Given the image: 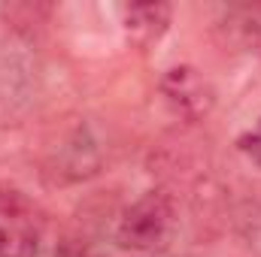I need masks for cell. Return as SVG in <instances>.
Returning a JSON list of instances; mask_svg holds the SVG:
<instances>
[{
  "mask_svg": "<svg viewBox=\"0 0 261 257\" xmlns=\"http://www.w3.org/2000/svg\"><path fill=\"white\" fill-rule=\"evenodd\" d=\"M176 230L173 200L164 191H146L119 221V242L130 251H161Z\"/></svg>",
  "mask_w": 261,
  "mask_h": 257,
  "instance_id": "obj_1",
  "label": "cell"
},
{
  "mask_svg": "<svg viewBox=\"0 0 261 257\" xmlns=\"http://www.w3.org/2000/svg\"><path fill=\"white\" fill-rule=\"evenodd\" d=\"M43 221L37 206L15 188H0V257H37Z\"/></svg>",
  "mask_w": 261,
  "mask_h": 257,
  "instance_id": "obj_2",
  "label": "cell"
},
{
  "mask_svg": "<svg viewBox=\"0 0 261 257\" xmlns=\"http://www.w3.org/2000/svg\"><path fill=\"white\" fill-rule=\"evenodd\" d=\"M161 94L189 121H200L213 109V103H216L213 85L195 67H173V70H167L161 76Z\"/></svg>",
  "mask_w": 261,
  "mask_h": 257,
  "instance_id": "obj_3",
  "label": "cell"
},
{
  "mask_svg": "<svg viewBox=\"0 0 261 257\" xmlns=\"http://www.w3.org/2000/svg\"><path fill=\"white\" fill-rule=\"evenodd\" d=\"M97 167H100V145L88 127H76L55 148L52 157V173L58 182H82L94 176Z\"/></svg>",
  "mask_w": 261,
  "mask_h": 257,
  "instance_id": "obj_4",
  "label": "cell"
},
{
  "mask_svg": "<svg viewBox=\"0 0 261 257\" xmlns=\"http://www.w3.org/2000/svg\"><path fill=\"white\" fill-rule=\"evenodd\" d=\"M119 12H122V24H125L128 37L140 46L161 40V34L170 24V6L167 3H128Z\"/></svg>",
  "mask_w": 261,
  "mask_h": 257,
  "instance_id": "obj_5",
  "label": "cell"
},
{
  "mask_svg": "<svg viewBox=\"0 0 261 257\" xmlns=\"http://www.w3.org/2000/svg\"><path fill=\"white\" fill-rule=\"evenodd\" d=\"M240 233L246 245L261 257V206H246L240 212Z\"/></svg>",
  "mask_w": 261,
  "mask_h": 257,
  "instance_id": "obj_6",
  "label": "cell"
},
{
  "mask_svg": "<svg viewBox=\"0 0 261 257\" xmlns=\"http://www.w3.org/2000/svg\"><path fill=\"white\" fill-rule=\"evenodd\" d=\"M240 148L249 151L255 164H261V130L258 133H252V136H246V139H240Z\"/></svg>",
  "mask_w": 261,
  "mask_h": 257,
  "instance_id": "obj_7",
  "label": "cell"
},
{
  "mask_svg": "<svg viewBox=\"0 0 261 257\" xmlns=\"http://www.w3.org/2000/svg\"><path fill=\"white\" fill-rule=\"evenodd\" d=\"M100 257H113V254H100Z\"/></svg>",
  "mask_w": 261,
  "mask_h": 257,
  "instance_id": "obj_8",
  "label": "cell"
}]
</instances>
